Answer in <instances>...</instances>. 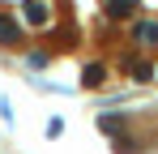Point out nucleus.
<instances>
[{"label": "nucleus", "mask_w": 158, "mask_h": 154, "mask_svg": "<svg viewBox=\"0 0 158 154\" xmlns=\"http://www.w3.org/2000/svg\"><path fill=\"white\" fill-rule=\"evenodd\" d=\"M22 34H26V30H22V22H17L13 13H0V47H17Z\"/></svg>", "instance_id": "nucleus-1"}, {"label": "nucleus", "mask_w": 158, "mask_h": 154, "mask_svg": "<svg viewBox=\"0 0 158 154\" xmlns=\"http://www.w3.org/2000/svg\"><path fill=\"white\" fill-rule=\"evenodd\" d=\"M137 4L141 0H103V13H107V22H124L137 13Z\"/></svg>", "instance_id": "nucleus-2"}, {"label": "nucleus", "mask_w": 158, "mask_h": 154, "mask_svg": "<svg viewBox=\"0 0 158 154\" xmlns=\"http://www.w3.org/2000/svg\"><path fill=\"white\" fill-rule=\"evenodd\" d=\"M22 13H26L30 26H43V30L52 26V13H47V4H43V0H26V4H22Z\"/></svg>", "instance_id": "nucleus-3"}, {"label": "nucleus", "mask_w": 158, "mask_h": 154, "mask_svg": "<svg viewBox=\"0 0 158 154\" xmlns=\"http://www.w3.org/2000/svg\"><path fill=\"white\" fill-rule=\"evenodd\" d=\"M103 81H107V64L103 60H94V64L81 69V86H85V90H94V86H103Z\"/></svg>", "instance_id": "nucleus-4"}, {"label": "nucleus", "mask_w": 158, "mask_h": 154, "mask_svg": "<svg viewBox=\"0 0 158 154\" xmlns=\"http://www.w3.org/2000/svg\"><path fill=\"white\" fill-rule=\"evenodd\" d=\"M132 39L137 43H158V22H137L132 26Z\"/></svg>", "instance_id": "nucleus-5"}, {"label": "nucleus", "mask_w": 158, "mask_h": 154, "mask_svg": "<svg viewBox=\"0 0 158 154\" xmlns=\"http://www.w3.org/2000/svg\"><path fill=\"white\" fill-rule=\"evenodd\" d=\"M128 73L137 77V81H150V77H154V60H132Z\"/></svg>", "instance_id": "nucleus-6"}, {"label": "nucleus", "mask_w": 158, "mask_h": 154, "mask_svg": "<svg viewBox=\"0 0 158 154\" xmlns=\"http://www.w3.org/2000/svg\"><path fill=\"white\" fill-rule=\"evenodd\" d=\"M98 128H103L107 137H120V133H124V120H120V116H98Z\"/></svg>", "instance_id": "nucleus-7"}, {"label": "nucleus", "mask_w": 158, "mask_h": 154, "mask_svg": "<svg viewBox=\"0 0 158 154\" xmlns=\"http://www.w3.org/2000/svg\"><path fill=\"white\" fill-rule=\"evenodd\" d=\"M26 64H30V69H47V64H52V51H30Z\"/></svg>", "instance_id": "nucleus-8"}, {"label": "nucleus", "mask_w": 158, "mask_h": 154, "mask_svg": "<svg viewBox=\"0 0 158 154\" xmlns=\"http://www.w3.org/2000/svg\"><path fill=\"white\" fill-rule=\"evenodd\" d=\"M60 133H64V120H47V137H52V141L60 137Z\"/></svg>", "instance_id": "nucleus-9"}]
</instances>
